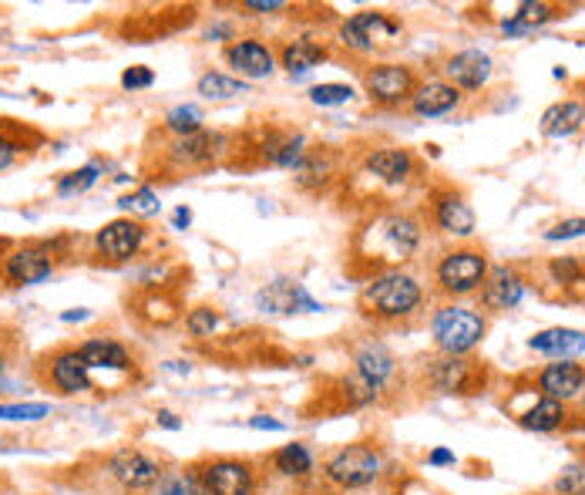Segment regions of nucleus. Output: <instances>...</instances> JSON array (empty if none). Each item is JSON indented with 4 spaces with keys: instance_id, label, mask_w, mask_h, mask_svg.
Masks as SVG:
<instances>
[{
    "instance_id": "1",
    "label": "nucleus",
    "mask_w": 585,
    "mask_h": 495,
    "mask_svg": "<svg viewBox=\"0 0 585 495\" xmlns=\"http://www.w3.org/2000/svg\"><path fill=\"white\" fill-rule=\"evenodd\" d=\"M424 246V223L411 213H380L357 233L354 256L370 270H401L411 256Z\"/></svg>"
},
{
    "instance_id": "2",
    "label": "nucleus",
    "mask_w": 585,
    "mask_h": 495,
    "mask_svg": "<svg viewBox=\"0 0 585 495\" xmlns=\"http://www.w3.org/2000/svg\"><path fill=\"white\" fill-rule=\"evenodd\" d=\"M427 304V290L417 273L411 270H384L377 277L367 280V287L360 290L357 310L360 317L370 324L390 327V324H404V320L417 317Z\"/></svg>"
},
{
    "instance_id": "3",
    "label": "nucleus",
    "mask_w": 585,
    "mask_h": 495,
    "mask_svg": "<svg viewBox=\"0 0 585 495\" xmlns=\"http://www.w3.org/2000/svg\"><path fill=\"white\" fill-rule=\"evenodd\" d=\"M320 472L330 489L364 492L370 485H377L380 475L387 472V455L377 442H350L330 452Z\"/></svg>"
},
{
    "instance_id": "4",
    "label": "nucleus",
    "mask_w": 585,
    "mask_h": 495,
    "mask_svg": "<svg viewBox=\"0 0 585 495\" xmlns=\"http://www.w3.org/2000/svg\"><path fill=\"white\" fill-rule=\"evenodd\" d=\"M431 337L441 354L468 357L475 354L488 337V314L481 307L448 300L431 314Z\"/></svg>"
},
{
    "instance_id": "5",
    "label": "nucleus",
    "mask_w": 585,
    "mask_h": 495,
    "mask_svg": "<svg viewBox=\"0 0 585 495\" xmlns=\"http://www.w3.org/2000/svg\"><path fill=\"white\" fill-rule=\"evenodd\" d=\"M488 270H491V263L481 246H471V243L451 246V250L441 253L438 263H434V273H431L434 290H438L444 300L475 297L488 277Z\"/></svg>"
},
{
    "instance_id": "6",
    "label": "nucleus",
    "mask_w": 585,
    "mask_h": 495,
    "mask_svg": "<svg viewBox=\"0 0 585 495\" xmlns=\"http://www.w3.org/2000/svg\"><path fill=\"white\" fill-rule=\"evenodd\" d=\"M404 24L387 11H357L347 21H340L337 38L354 54H384L397 44H404Z\"/></svg>"
},
{
    "instance_id": "7",
    "label": "nucleus",
    "mask_w": 585,
    "mask_h": 495,
    "mask_svg": "<svg viewBox=\"0 0 585 495\" xmlns=\"http://www.w3.org/2000/svg\"><path fill=\"white\" fill-rule=\"evenodd\" d=\"M424 381L431 391L448 394V398H475V394L488 388L491 371L485 368V361H478L471 354L468 357L441 354L424 364Z\"/></svg>"
},
{
    "instance_id": "8",
    "label": "nucleus",
    "mask_w": 585,
    "mask_h": 495,
    "mask_svg": "<svg viewBox=\"0 0 585 495\" xmlns=\"http://www.w3.org/2000/svg\"><path fill=\"white\" fill-rule=\"evenodd\" d=\"M199 472V492L202 495H256L259 492V472L249 458L219 455L195 462Z\"/></svg>"
},
{
    "instance_id": "9",
    "label": "nucleus",
    "mask_w": 585,
    "mask_h": 495,
    "mask_svg": "<svg viewBox=\"0 0 585 495\" xmlns=\"http://www.w3.org/2000/svg\"><path fill=\"white\" fill-rule=\"evenodd\" d=\"M417 85H421V78H417V71L411 64L380 61V64H370L364 71V95L370 98V105H377V108L411 105Z\"/></svg>"
},
{
    "instance_id": "10",
    "label": "nucleus",
    "mask_w": 585,
    "mask_h": 495,
    "mask_svg": "<svg viewBox=\"0 0 585 495\" xmlns=\"http://www.w3.org/2000/svg\"><path fill=\"white\" fill-rule=\"evenodd\" d=\"M427 219L438 233L451 236V240H471L478 229V216L471 209L468 196L454 186H441L427 196Z\"/></svg>"
},
{
    "instance_id": "11",
    "label": "nucleus",
    "mask_w": 585,
    "mask_h": 495,
    "mask_svg": "<svg viewBox=\"0 0 585 495\" xmlns=\"http://www.w3.org/2000/svg\"><path fill=\"white\" fill-rule=\"evenodd\" d=\"M518 398H525V405H518V401H508V411H512L515 425L525 428V432H535V435H552L559 432V428L569 425V405H562V401H552L545 398V394L532 388L525 391H515Z\"/></svg>"
},
{
    "instance_id": "12",
    "label": "nucleus",
    "mask_w": 585,
    "mask_h": 495,
    "mask_svg": "<svg viewBox=\"0 0 585 495\" xmlns=\"http://www.w3.org/2000/svg\"><path fill=\"white\" fill-rule=\"evenodd\" d=\"M528 293V277L515 263H498V267L488 270L485 283L478 290L481 310L488 314H505V310H515L525 300Z\"/></svg>"
},
{
    "instance_id": "13",
    "label": "nucleus",
    "mask_w": 585,
    "mask_h": 495,
    "mask_svg": "<svg viewBox=\"0 0 585 495\" xmlns=\"http://www.w3.org/2000/svg\"><path fill=\"white\" fill-rule=\"evenodd\" d=\"M162 472L165 469H162L159 458H152L148 452H142V448H118V452L108 458V475L128 492L155 489L162 479Z\"/></svg>"
},
{
    "instance_id": "14",
    "label": "nucleus",
    "mask_w": 585,
    "mask_h": 495,
    "mask_svg": "<svg viewBox=\"0 0 585 495\" xmlns=\"http://www.w3.org/2000/svg\"><path fill=\"white\" fill-rule=\"evenodd\" d=\"M495 75V61H491L488 51L481 48H464L454 51L441 61V78L461 91V95H471V91H481Z\"/></svg>"
},
{
    "instance_id": "15",
    "label": "nucleus",
    "mask_w": 585,
    "mask_h": 495,
    "mask_svg": "<svg viewBox=\"0 0 585 495\" xmlns=\"http://www.w3.org/2000/svg\"><path fill=\"white\" fill-rule=\"evenodd\" d=\"M222 61L236 71V78L243 81H263L276 71V51L273 44L263 38H236L222 48Z\"/></svg>"
},
{
    "instance_id": "16",
    "label": "nucleus",
    "mask_w": 585,
    "mask_h": 495,
    "mask_svg": "<svg viewBox=\"0 0 585 495\" xmlns=\"http://www.w3.org/2000/svg\"><path fill=\"white\" fill-rule=\"evenodd\" d=\"M394 374H397V357L390 354L387 344L367 337V341H360L354 347V378L364 384L374 398H380V394L387 391V384L394 381Z\"/></svg>"
},
{
    "instance_id": "17",
    "label": "nucleus",
    "mask_w": 585,
    "mask_h": 495,
    "mask_svg": "<svg viewBox=\"0 0 585 495\" xmlns=\"http://www.w3.org/2000/svg\"><path fill=\"white\" fill-rule=\"evenodd\" d=\"M256 307L263 310V314H280V317H290V314H323L320 300L310 297V290L303 287L300 280H290V277H280L273 283H266L263 290L256 293Z\"/></svg>"
},
{
    "instance_id": "18",
    "label": "nucleus",
    "mask_w": 585,
    "mask_h": 495,
    "mask_svg": "<svg viewBox=\"0 0 585 495\" xmlns=\"http://www.w3.org/2000/svg\"><path fill=\"white\" fill-rule=\"evenodd\" d=\"M145 226L132 216L111 219L95 233V253L108 263H125L145 246Z\"/></svg>"
},
{
    "instance_id": "19",
    "label": "nucleus",
    "mask_w": 585,
    "mask_h": 495,
    "mask_svg": "<svg viewBox=\"0 0 585 495\" xmlns=\"http://www.w3.org/2000/svg\"><path fill=\"white\" fill-rule=\"evenodd\" d=\"M364 172L370 179H377L380 186H407L417 176V159L411 149H401V145H377L364 155Z\"/></svg>"
},
{
    "instance_id": "20",
    "label": "nucleus",
    "mask_w": 585,
    "mask_h": 495,
    "mask_svg": "<svg viewBox=\"0 0 585 495\" xmlns=\"http://www.w3.org/2000/svg\"><path fill=\"white\" fill-rule=\"evenodd\" d=\"M532 384L538 394H545V398L569 405V401H579L585 391V364L582 361H552L535 374Z\"/></svg>"
},
{
    "instance_id": "21",
    "label": "nucleus",
    "mask_w": 585,
    "mask_h": 495,
    "mask_svg": "<svg viewBox=\"0 0 585 495\" xmlns=\"http://www.w3.org/2000/svg\"><path fill=\"white\" fill-rule=\"evenodd\" d=\"M48 364V384L61 394H85L95 388L91 381V368L85 364V357L78 354V347H58L51 357H44Z\"/></svg>"
},
{
    "instance_id": "22",
    "label": "nucleus",
    "mask_w": 585,
    "mask_h": 495,
    "mask_svg": "<svg viewBox=\"0 0 585 495\" xmlns=\"http://www.w3.org/2000/svg\"><path fill=\"white\" fill-rule=\"evenodd\" d=\"M226 152V135L219 132H195V135H185V139H175L169 145V162L175 165L179 172H192V169H206L219 159V155Z\"/></svg>"
},
{
    "instance_id": "23",
    "label": "nucleus",
    "mask_w": 585,
    "mask_h": 495,
    "mask_svg": "<svg viewBox=\"0 0 585 495\" xmlns=\"http://www.w3.org/2000/svg\"><path fill=\"white\" fill-rule=\"evenodd\" d=\"M54 273V260L44 246H21V250L7 253L4 260V280L11 287H34L44 283Z\"/></svg>"
},
{
    "instance_id": "24",
    "label": "nucleus",
    "mask_w": 585,
    "mask_h": 495,
    "mask_svg": "<svg viewBox=\"0 0 585 495\" xmlns=\"http://www.w3.org/2000/svg\"><path fill=\"white\" fill-rule=\"evenodd\" d=\"M528 351L549 357V361H579L585 354V334L575 327H545L528 337Z\"/></svg>"
},
{
    "instance_id": "25",
    "label": "nucleus",
    "mask_w": 585,
    "mask_h": 495,
    "mask_svg": "<svg viewBox=\"0 0 585 495\" xmlns=\"http://www.w3.org/2000/svg\"><path fill=\"white\" fill-rule=\"evenodd\" d=\"M464 95L454 85H448L444 78H427L417 85L414 98H411V112L417 118H441V115H451L454 108H461Z\"/></svg>"
},
{
    "instance_id": "26",
    "label": "nucleus",
    "mask_w": 585,
    "mask_h": 495,
    "mask_svg": "<svg viewBox=\"0 0 585 495\" xmlns=\"http://www.w3.org/2000/svg\"><path fill=\"white\" fill-rule=\"evenodd\" d=\"M323 61H330V48L313 38H290L276 48V64L290 75H306V71L320 68Z\"/></svg>"
},
{
    "instance_id": "27",
    "label": "nucleus",
    "mask_w": 585,
    "mask_h": 495,
    "mask_svg": "<svg viewBox=\"0 0 585 495\" xmlns=\"http://www.w3.org/2000/svg\"><path fill=\"white\" fill-rule=\"evenodd\" d=\"M78 354L85 357L91 371H132V354L115 337H88L78 344Z\"/></svg>"
},
{
    "instance_id": "28",
    "label": "nucleus",
    "mask_w": 585,
    "mask_h": 495,
    "mask_svg": "<svg viewBox=\"0 0 585 495\" xmlns=\"http://www.w3.org/2000/svg\"><path fill=\"white\" fill-rule=\"evenodd\" d=\"M582 125H585V102H579V98H565V102L549 105L542 112V122H538L545 139H569Z\"/></svg>"
},
{
    "instance_id": "29",
    "label": "nucleus",
    "mask_w": 585,
    "mask_h": 495,
    "mask_svg": "<svg viewBox=\"0 0 585 495\" xmlns=\"http://www.w3.org/2000/svg\"><path fill=\"white\" fill-rule=\"evenodd\" d=\"M269 465L283 479H310L313 469H317V455L306 442H290L269 455Z\"/></svg>"
},
{
    "instance_id": "30",
    "label": "nucleus",
    "mask_w": 585,
    "mask_h": 495,
    "mask_svg": "<svg viewBox=\"0 0 585 495\" xmlns=\"http://www.w3.org/2000/svg\"><path fill=\"white\" fill-rule=\"evenodd\" d=\"M249 81L236 78V75H222V71H206L199 81H195V91H199L206 102H232V98L249 95Z\"/></svg>"
},
{
    "instance_id": "31",
    "label": "nucleus",
    "mask_w": 585,
    "mask_h": 495,
    "mask_svg": "<svg viewBox=\"0 0 585 495\" xmlns=\"http://www.w3.org/2000/svg\"><path fill=\"white\" fill-rule=\"evenodd\" d=\"M545 273L562 293L585 290V260H579V256H552Z\"/></svg>"
},
{
    "instance_id": "32",
    "label": "nucleus",
    "mask_w": 585,
    "mask_h": 495,
    "mask_svg": "<svg viewBox=\"0 0 585 495\" xmlns=\"http://www.w3.org/2000/svg\"><path fill=\"white\" fill-rule=\"evenodd\" d=\"M518 27H525L528 34L535 31V27L549 24V21H559V17H565V7L559 4H542V0H528V4H518L515 14H508Z\"/></svg>"
},
{
    "instance_id": "33",
    "label": "nucleus",
    "mask_w": 585,
    "mask_h": 495,
    "mask_svg": "<svg viewBox=\"0 0 585 495\" xmlns=\"http://www.w3.org/2000/svg\"><path fill=\"white\" fill-rule=\"evenodd\" d=\"M98 179H101V165L88 162V165H81V169H74V172H64V176L54 182V192H58L61 199H71V196L88 192Z\"/></svg>"
},
{
    "instance_id": "34",
    "label": "nucleus",
    "mask_w": 585,
    "mask_h": 495,
    "mask_svg": "<svg viewBox=\"0 0 585 495\" xmlns=\"http://www.w3.org/2000/svg\"><path fill=\"white\" fill-rule=\"evenodd\" d=\"M155 495H202L195 465H189V469H165L159 485H155Z\"/></svg>"
},
{
    "instance_id": "35",
    "label": "nucleus",
    "mask_w": 585,
    "mask_h": 495,
    "mask_svg": "<svg viewBox=\"0 0 585 495\" xmlns=\"http://www.w3.org/2000/svg\"><path fill=\"white\" fill-rule=\"evenodd\" d=\"M219 327H222V314L216 307H195L185 314V330H189V337H195V341L216 337Z\"/></svg>"
},
{
    "instance_id": "36",
    "label": "nucleus",
    "mask_w": 585,
    "mask_h": 495,
    "mask_svg": "<svg viewBox=\"0 0 585 495\" xmlns=\"http://www.w3.org/2000/svg\"><path fill=\"white\" fill-rule=\"evenodd\" d=\"M202 112L195 105H175L169 115H165V132L179 135V139H185V135H195L202 132Z\"/></svg>"
},
{
    "instance_id": "37",
    "label": "nucleus",
    "mask_w": 585,
    "mask_h": 495,
    "mask_svg": "<svg viewBox=\"0 0 585 495\" xmlns=\"http://www.w3.org/2000/svg\"><path fill=\"white\" fill-rule=\"evenodd\" d=\"M118 206L125 209V213L132 216H142V219H152L162 213V203H159V192H155L152 186H138L132 196H122L118 199Z\"/></svg>"
},
{
    "instance_id": "38",
    "label": "nucleus",
    "mask_w": 585,
    "mask_h": 495,
    "mask_svg": "<svg viewBox=\"0 0 585 495\" xmlns=\"http://www.w3.org/2000/svg\"><path fill=\"white\" fill-rule=\"evenodd\" d=\"M350 98H354V88L343 85V81H323V85H313V88H310V102H313V105H320V108L347 105Z\"/></svg>"
},
{
    "instance_id": "39",
    "label": "nucleus",
    "mask_w": 585,
    "mask_h": 495,
    "mask_svg": "<svg viewBox=\"0 0 585 495\" xmlns=\"http://www.w3.org/2000/svg\"><path fill=\"white\" fill-rule=\"evenodd\" d=\"M545 243H569V240H585V216H569V219H559L552 229H545L542 233Z\"/></svg>"
},
{
    "instance_id": "40",
    "label": "nucleus",
    "mask_w": 585,
    "mask_h": 495,
    "mask_svg": "<svg viewBox=\"0 0 585 495\" xmlns=\"http://www.w3.org/2000/svg\"><path fill=\"white\" fill-rule=\"evenodd\" d=\"M51 415L44 401H21V405H0V421H41Z\"/></svg>"
},
{
    "instance_id": "41",
    "label": "nucleus",
    "mask_w": 585,
    "mask_h": 495,
    "mask_svg": "<svg viewBox=\"0 0 585 495\" xmlns=\"http://www.w3.org/2000/svg\"><path fill=\"white\" fill-rule=\"evenodd\" d=\"M555 492L559 495H585V462H572L565 465L555 479Z\"/></svg>"
},
{
    "instance_id": "42",
    "label": "nucleus",
    "mask_w": 585,
    "mask_h": 495,
    "mask_svg": "<svg viewBox=\"0 0 585 495\" xmlns=\"http://www.w3.org/2000/svg\"><path fill=\"white\" fill-rule=\"evenodd\" d=\"M155 85V71L145 68V64H132V68L122 71V88L125 91H145Z\"/></svg>"
},
{
    "instance_id": "43",
    "label": "nucleus",
    "mask_w": 585,
    "mask_h": 495,
    "mask_svg": "<svg viewBox=\"0 0 585 495\" xmlns=\"http://www.w3.org/2000/svg\"><path fill=\"white\" fill-rule=\"evenodd\" d=\"M17 155H21V142H14L11 135H4V132H0V172H4V169H11Z\"/></svg>"
},
{
    "instance_id": "44",
    "label": "nucleus",
    "mask_w": 585,
    "mask_h": 495,
    "mask_svg": "<svg viewBox=\"0 0 585 495\" xmlns=\"http://www.w3.org/2000/svg\"><path fill=\"white\" fill-rule=\"evenodd\" d=\"M246 425L253 428V432H286V421L273 418V415H253Z\"/></svg>"
},
{
    "instance_id": "45",
    "label": "nucleus",
    "mask_w": 585,
    "mask_h": 495,
    "mask_svg": "<svg viewBox=\"0 0 585 495\" xmlns=\"http://www.w3.org/2000/svg\"><path fill=\"white\" fill-rule=\"evenodd\" d=\"M458 462V455L451 452V448H431V452H427V465H431V469H444V465H454Z\"/></svg>"
},
{
    "instance_id": "46",
    "label": "nucleus",
    "mask_w": 585,
    "mask_h": 495,
    "mask_svg": "<svg viewBox=\"0 0 585 495\" xmlns=\"http://www.w3.org/2000/svg\"><path fill=\"white\" fill-rule=\"evenodd\" d=\"M243 7L256 14H276V11H286V0H246Z\"/></svg>"
},
{
    "instance_id": "47",
    "label": "nucleus",
    "mask_w": 585,
    "mask_h": 495,
    "mask_svg": "<svg viewBox=\"0 0 585 495\" xmlns=\"http://www.w3.org/2000/svg\"><path fill=\"white\" fill-rule=\"evenodd\" d=\"M155 421H159L162 428H169V432H179V428H182V418L175 415V411H169V408H159V411H155Z\"/></svg>"
},
{
    "instance_id": "48",
    "label": "nucleus",
    "mask_w": 585,
    "mask_h": 495,
    "mask_svg": "<svg viewBox=\"0 0 585 495\" xmlns=\"http://www.w3.org/2000/svg\"><path fill=\"white\" fill-rule=\"evenodd\" d=\"M172 226H175V229H189V226H192V209H189V206H179V209H175V213H172Z\"/></svg>"
},
{
    "instance_id": "49",
    "label": "nucleus",
    "mask_w": 585,
    "mask_h": 495,
    "mask_svg": "<svg viewBox=\"0 0 585 495\" xmlns=\"http://www.w3.org/2000/svg\"><path fill=\"white\" fill-rule=\"evenodd\" d=\"M88 317H91V310H85V307H74V310H64L61 314L64 324H78V320H88Z\"/></svg>"
},
{
    "instance_id": "50",
    "label": "nucleus",
    "mask_w": 585,
    "mask_h": 495,
    "mask_svg": "<svg viewBox=\"0 0 585 495\" xmlns=\"http://www.w3.org/2000/svg\"><path fill=\"white\" fill-rule=\"evenodd\" d=\"M216 38H229V41H236L232 38V24H216L212 31L206 34V41H216Z\"/></svg>"
},
{
    "instance_id": "51",
    "label": "nucleus",
    "mask_w": 585,
    "mask_h": 495,
    "mask_svg": "<svg viewBox=\"0 0 585 495\" xmlns=\"http://www.w3.org/2000/svg\"><path fill=\"white\" fill-rule=\"evenodd\" d=\"M579 415L585 418V391H582V398H579Z\"/></svg>"
}]
</instances>
